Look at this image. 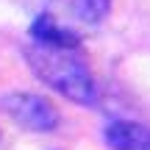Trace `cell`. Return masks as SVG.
<instances>
[{"label":"cell","mask_w":150,"mask_h":150,"mask_svg":"<svg viewBox=\"0 0 150 150\" xmlns=\"http://www.w3.org/2000/svg\"><path fill=\"white\" fill-rule=\"evenodd\" d=\"M25 61L42 83H47L61 97L78 103V106H95L97 103V83L92 70L78 56V50L47 47V45H31L25 47Z\"/></svg>","instance_id":"1"},{"label":"cell","mask_w":150,"mask_h":150,"mask_svg":"<svg viewBox=\"0 0 150 150\" xmlns=\"http://www.w3.org/2000/svg\"><path fill=\"white\" fill-rule=\"evenodd\" d=\"M0 108L25 131H53L59 125V108L33 92H6L0 95Z\"/></svg>","instance_id":"2"},{"label":"cell","mask_w":150,"mask_h":150,"mask_svg":"<svg viewBox=\"0 0 150 150\" xmlns=\"http://www.w3.org/2000/svg\"><path fill=\"white\" fill-rule=\"evenodd\" d=\"M103 142L111 150H150V125L114 120L103 128Z\"/></svg>","instance_id":"3"},{"label":"cell","mask_w":150,"mask_h":150,"mask_svg":"<svg viewBox=\"0 0 150 150\" xmlns=\"http://www.w3.org/2000/svg\"><path fill=\"white\" fill-rule=\"evenodd\" d=\"M31 36L36 39L39 45H47V47H64V50H78L81 47L78 33L70 31V28H64V25H59V22H56L53 17H47V14L33 20Z\"/></svg>","instance_id":"4"},{"label":"cell","mask_w":150,"mask_h":150,"mask_svg":"<svg viewBox=\"0 0 150 150\" xmlns=\"http://www.w3.org/2000/svg\"><path fill=\"white\" fill-rule=\"evenodd\" d=\"M75 14L78 20L89 22V25H97L108 17V8H111V0H75Z\"/></svg>","instance_id":"5"}]
</instances>
